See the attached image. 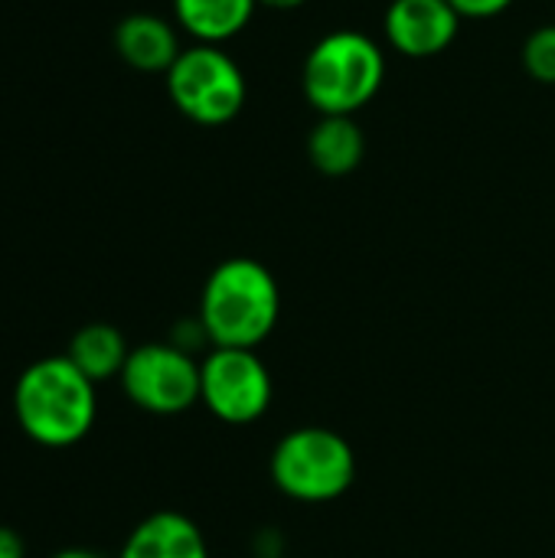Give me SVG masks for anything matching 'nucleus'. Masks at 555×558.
<instances>
[{"label":"nucleus","instance_id":"0eeeda50","mask_svg":"<svg viewBox=\"0 0 555 558\" xmlns=\"http://www.w3.org/2000/svg\"><path fill=\"white\" fill-rule=\"evenodd\" d=\"M275 383L255 350L213 347L200 360V402L226 425H252L272 409Z\"/></svg>","mask_w":555,"mask_h":558},{"label":"nucleus","instance_id":"423d86ee","mask_svg":"<svg viewBox=\"0 0 555 558\" xmlns=\"http://www.w3.org/2000/svg\"><path fill=\"white\" fill-rule=\"evenodd\" d=\"M128 402L150 415H183L200 402V360L170 340L131 350L118 376Z\"/></svg>","mask_w":555,"mask_h":558},{"label":"nucleus","instance_id":"f257e3e1","mask_svg":"<svg viewBox=\"0 0 555 558\" xmlns=\"http://www.w3.org/2000/svg\"><path fill=\"white\" fill-rule=\"evenodd\" d=\"M13 415L29 441L72 448L95 428L98 386L82 376L65 353L43 356L16 376Z\"/></svg>","mask_w":555,"mask_h":558},{"label":"nucleus","instance_id":"6ab92c4d","mask_svg":"<svg viewBox=\"0 0 555 558\" xmlns=\"http://www.w3.org/2000/svg\"><path fill=\"white\" fill-rule=\"evenodd\" d=\"M49 558H108V556L92 553V549H62V553H56V556H49Z\"/></svg>","mask_w":555,"mask_h":558},{"label":"nucleus","instance_id":"9d476101","mask_svg":"<svg viewBox=\"0 0 555 558\" xmlns=\"http://www.w3.org/2000/svg\"><path fill=\"white\" fill-rule=\"evenodd\" d=\"M118 558H209V543L190 517L157 510L128 533Z\"/></svg>","mask_w":555,"mask_h":558},{"label":"nucleus","instance_id":"a211bd4d","mask_svg":"<svg viewBox=\"0 0 555 558\" xmlns=\"http://www.w3.org/2000/svg\"><path fill=\"white\" fill-rule=\"evenodd\" d=\"M307 0H258V7H272V10H294L304 7Z\"/></svg>","mask_w":555,"mask_h":558},{"label":"nucleus","instance_id":"4468645a","mask_svg":"<svg viewBox=\"0 0 555 558\" xmlns=\"http://www.w3.org/2000/svg\"><path fill=\"white\" fill-rule=\"evenodd\" d=\"M523 69L530 78L555 85V23L536 26L523 43Z\"/></svg>","mask_w":555,"mask_h":558},{"label":"nucleus","instance_id":"6e6552de","mask_svg":"<svg viewBox=\"0 0 555 558\" xmlns=\"http://www.w3.org/2000/svg\"><path fill=\"white\" fill-rule=\"evenodd\" d=\"M389 49L406 59H435L461 33V13L448 0H393L383 16Z\"/></svg>","mask_w":555,"mask_h":558},{"label":"nucleus","instance_id":"aec40b11","mask_svg":"<svg viewBox=\"0 0 555 558\" xmlns=\"http://www.w3.org/2000/svg\"><path fill=\"white\" fill-rule=\"evenodd\" d=\"M255 558H288V556H281V553H278V556H255Z\"/></svg>","mask_w":555,"mask_h":558},{"label":"nucleus","instance_id":"ddd939ff","mask_svg":"<svg viewBox=\"0 0 555 558\" xmlns=\"http://www.w3.org/2000/svg\"><path fill=\"white\" fill-rule=\"evenodd\" d=\"M65 356L72 360V366L82 376H88L95 386H101V383L121 376V369L131 356V347L114 324H85L72 333Z\"/></svg>","mask_w":555,"mask_h":558},{"label":"nucleus","instance_id":"f8f14e48","mask_svg":"<svg viewBox=\"0 0 555 558\" xmlns=\"http://www.w3.org/2000/svg\"><path fill=\"white\" fill-rule=\"evenodd\" d=\"M258 0H173V23L206 46L236 39L255 16Z\"/></svg>","mask_w":555,"mask_h":558},{"label":"nucleus","instance_id":"1a4fd4ad","mask_svg":"<svg viewBox=\"0 0 555 558\" xmlns=\"http://www.w3.org/2000/svg\"><path fill=\"white\" fill-rule=\"evenodd\" d=\"M114 52L124 65L150 75H167V69L183 52L180 26L157 13H128L114 26Z\"/></svg>","mask_w":555,"mask_h":558},{"label":"nucleus","instance_id":"39448f33","mask_svg":"<svg viewBox=\"0 0 555 558\" xmlns=\"http://www.w3.org/2000/svg\"><path fill=\"white\" fill-rule=\"evenodd\" d=\"M164 78L173 108L200 128H222L245 108V75L222 46H183Z\"/></svg>","mask_w":555,"mask_h":558},{"label":"nucleus","instance_id":"dca6fc26","mask_svg":"<svg viewBox=\"0 0 555 558\" xmlns=\"http://www.w3.org/2000/svg\"><path fill=\"white\" fill-rule=\"evenodd\" d=\"M448 3L461 13V20H491L514 7V0H448Z\"/></svg>","mask_w":555,"mask_h":558},{"label":"nucleus","instance_id":"f03ea898","mask_svg":"<svg viewBox=\"0 0 555 558\" xmlns=\"http://www.w3.org/2000/svg\"><path fill=\"white\" fill-rule=\"evenodd\" d=\"M196 317L213 347L258 350L278 327L281 288L258 258H226L206 278Z\"/></svg>","mask_w":555,"mask_h":558},{"label":"nucleus","instance_id":"20e7f679","mask_svg":"<svg viewBox=\"0 0 555 558\" xmlns=\"http://www.w3.org/2000/svg\"><path fill=\"white\" fill-rule=\"evenodd\" d=\"M268 471L285 497L298 504H330L353 487L357 454L340 432L301 425L275 445Z\"/></svg>","mask_w":555,"mask_h":558},{"label":"nucleus","instance_id":"f3484780","mask_svg":"<svg viewBox=\"0 0 555 558\" xmlns=\"http://www.w3.org/2000/svg\"><path fill=\"white\" fill-rule=\"evenodd\" d=\"M0 558H26V546L16 530L0 526Z\"/></svg>","mask_w":555,"mask_h":558},{"label":"nucleus","instance_id":"9b49d317","mask_svg":"<svg viewBox=\"0 0 555 558\" xmlns=\"http://www.w3.org/2000/svg\"><path fill=\"white\" fill-rule=\"evenodd\" d=\"M366 154V134L357 114H321L307 134V160L324 177H350Z\"/></svg>","mask_w":555,"mask_h":558},{"label":"nucleus","instance_id":"7ed1b4c3","mask_svg":"<svg viewBox=\"0 0 555 558\" xmlns=\"http://www.w3.org/2000/svg\"><path fill=\"white\" fill-rule=\"evenodd\" d=\"M386 82L383 46L360 29L321 36L301 65V88L317 114H357Z\"/></svg>","mask_w":555,"mask_h":558},{"label":"nucleus","instance_id":"2eb2a0df","mask_svg":"<svg viewBox=\"0 0 555 558\" xmlns=\"http://www.w3.org/2000/svg\"><path fill=\"white\" fill-rule=\"evenodd\" d=\"M170 343H173V347H180V350H186V353H193V356H196V350H203V347H209V350H213V343H209L206 327L200 324V317L180 320V324L173 327V333H170Z\"/></svg>","mask_w":555,"mask_h":558}]
</instances>
